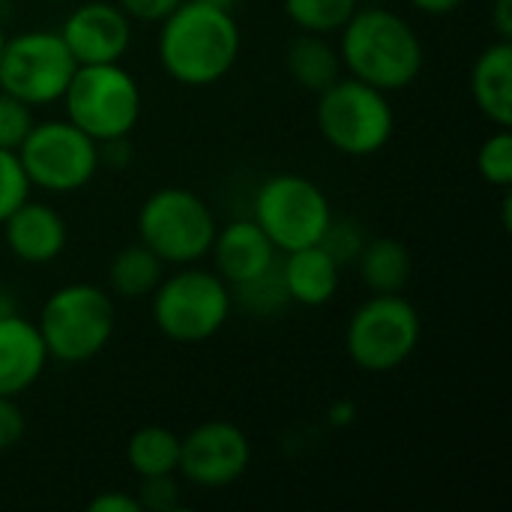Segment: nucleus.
<instances>
[{"instance_id":"obj_34","label":"nucleus","mask_w":512,"mask_h":512,"mask_svg":"<svg viewBox=\"0 0 512 512\" xmlns=\"http://www.w3.org/2000/svg\"><path fill=\"white\" fill-rule=\"evenodd\" d=\"M417 12L423 15H432V18H441V15H453L456 9H462L468 0H408Z\"/></svg>"},{"instance_id":"obj_30","label":"nucleus","mask_w":512,"mask_h":512,"mask_svg":"<svg viewBox=\"0 0 512 512\" xmlns=\"http://www.w3.org/2000/svg\"><path fill=\"white\" fill-rule=\"evenodd\" d=\"M129 21H141V24H162L183 0H114Z\"/></svg>"},{"instance_id":"obj_37","label":"nucleus","mask_w":512,"mask_h":512,"mask_svg":"<svg viewBox=\"0 0 512 512\" xmlns=\"http://www.w3.org/2000/svg\"><path fill=\"white\" fill-rule=\"evenodd\" d=\"M204 3H219V6H231L234 0H204Z\"/></svg>"},{"instance_id":"obj_6","label":"nucleus","mask_w":512,"mask_h":512,"mask_svg":"<svg viewBox=\"0 0 512 512\" xmlns=\"http://www.w3.org/2000/svg\"><path fill=\"white\" fill-rule=\"evenodd\" d=\"M66 120H72L93 141L129 138L141 120V87L123 63L78 66L60 96Z\"/></svg>"},{"instance_id":"obj_8","label":"nucleus","mask_w":512,"mask_h":512,"mask_svg":"<svg viewBox=\"0 0 512 512\" xmlns=\"http://www.w3.org/2000/svg\"><path fill=\"white\" fill-rule=\"evenodd\" d=\"M423 339V318L402 294H372L345 327V351L351 363L369 375H387L405 366Z\"/></svg>"},{"instance_id":"obj_5","label":"nucleus","mask_w":512,"mask_h":512,"mask_svg":"<svg viewBox=\"0 0 512 512\" xmlns=\"http://www.w3.org/2000/svg\"><path fill=\"white\" fill-rule=\"evenodd\" d=\"M315 123L321 138L342 156L366 159L381 153L396 132V111L390 93L342 75L327 90L318 93Z\"/></svg>"},{"instance_id":"obj_29","label":"nucleus","mask_w":512,"mask_h":512,"mask_svg":"<svg viewBox=\"0 0 512 512\" xmlns=\"http://www.w3.org/2000/svg\"><path fill=\"white\" fill-rule=\"evenodd\" d=\"M141 512H171L183 504V489H180V480L177 474H168V477H147L141 480V489L135 492Z\"/></svg>"},{"instance_id":"obj_2","label":"nucleus","mask_w":512,"mask_h":512,"mask_svg":"<svg viewBox=\"0 0 512 512\" xmlns=\"http://www.w3.org/2000/svg\"><path fill=\"white\" fill-rule=\"evenodd\" d=\"M336 48L345 75L384 93L411 87L426 66V48L414 24L387 6H357L339 30Z\"/></svg>"},{"instance_id":"obj_26","label":"nucleus","mask_w":512,"mask_h":512,"mask_svg":"<svg viewBox=\"0 0 512 512\" xmlns=\"http://www.w3.org/2000/svg\"><path fill=\"white\" fill-rule=\"evenodd\" d=\"M366 240L369 237H366V231H363V225L357 219H339V216H333L330 228L321 237V246L345 267V264H354L360 258Z\"/></svg>"},{"instance_id":"obj_21","label":"nucleus","mask_w":512,"mask_h":512,"mask_svg":"<svg viewBox=\"0 0 512 512\" xmlns=\"http://www.w3.org/2000/svg\"><path fill=\"white\" fill-rule=\"evenodd\" d=\"M165 276V264L144 246H123L108 264V291L120 300H144L156 291Z\"/></svg>"},{"instance_id":"obj_25","label":"nucleus","mask_w":512,"mask_h":512,"mask_svg":"<svg viewBox=\"0 0 512 512\" xmlns=\"http://www.w3.org/2000/svg\"><path fill=\"white\" fill-rule=\"evenodd\" d=\"M231 294H234V303H240L243 309H249V312H255V315L279 312V309L288 303V294H285L282 276H279V264H276L270 273H264V276L246 282V285L231 288Z\"/></svg>"},{"instance_id":"obj_38","label":"nucleus","mask_w":512,"mask_h":512,"mask_svg":"<svg viewBox=\"0 0 512 512\" xmlns=\"http://www.w3.org/2000/svg\"><path fill=\"white\" fill-rule=\"evenodd\" d=\"M51 3H69V0H51Z\"/></svg>"},{"instance_id":"obj_10","label":"nucleus","mask_w":512,"mask_h":512,"mask_svg":"<svg viewBox=\"0 0 512 512\" xmlns=\"http://www.w3.org/2000/svg\"><path fill=\"white\" fill-rule=\"evenodd\" d=\"M333 216L327 192L315 180L291 171L267 177L252 198V219L279 255L321 243Z\"/></svg>"},{"instance_id":"obj_1","label":"nucleus","mask_w":512,"mask_h":512,"mask_svg":"<svg viewBox=\"0 0 512 512\" xmlns=\"http://www.w3.org/2000/svg\"><path fill=\"white\" fill-rule=\"evenodd\" d=\"M243 33L231 6L183 0L156 36L162 72L183 87H213L237 63Z\"/></svg>"},{"instance_id":"obj_27","label":"nucleus","mask_w":512,"mask_h":512,"mask_svg":"<svg viewBox=\"0 0 512 512\" xmlns=\"http://www.w3.org/2000/svg\"><path fill=\"white\" fill-rule=\"evenodd\" d=\"M33 123V108L18 96L0 90V150H18Z\"/></svg>"},{"instance_id":"obj_23","label":"nucleus","mask_w":512,"mask_h":512,"mask_svg":"<svg viewBox=\"0 0 512 512\" xmlns=\"http://www.w3.org/2000/svg\"><path fill=\"white\" fill-rule=\"evenodd\" d=\"M360 0H282V9L288 21L300 33H321L333 36L339 33L348 18L357 12Z\"/></svg>"},{"instance_id":"obj_12","label":"nucleus","mask_w":512,"mask_h":512,"mask_svg":"<svg viewBox=\"0 0 512 512\" xmlns=\"http://www.w3.org/2000/svg\"><path fill=\"white\" fill-rule=\"evenodd\" d=\"M252 465L249 435L228 420H207L180 438L177 477L195 489L234 486Z\"/></svg>"},{"instance_id":"obj_3","label":"nucleus","mask_w":512,"mask_h":512,"mask_svg":"<svg viewBox=\"0 0 512 512\" xmlns=\"http://www.w3.org/2000/svg\"><path fill=\"white\" fill-rule=\"evenodd\" d=\"M48 360L78 366L99 357L117 327L111 291L93 282H69L48 294L36 318Z\"/></svg>"},{"instance_id":"obj_4","label":"nucleus","mask_w":512,"mask_h":512,"mask_svg":"<svg viewBox=\"0 0 512 512\" xmlns=\"http://www.w3.org/2000/svg\"><path fill=\"white\" fill-rule=\"evenodd\" d=\"M234 309L231 285L198 264L177 267V273L162 276L150 294V318L156 330L177 345H198L225 330Z\"/></svg>"},{"instance_id":"obj_22","label":"nucleus","mask_w":512,"mask_h":512,"mask_svg":"<svg viewBox=\"0 0 512 512\" xmlns=\"http://www.w3.org/2000/svg\"><path fill=\"white\" fill-rule=\"evenodd\" d=\"M126 462L138 480L168 477L180 468V435L165 426H144L126 444Z\"/></svg>"},{"instance_id":"obj_18","label":"nucleus","mask_w":512,"mask_h":512,"mask_svg":"<svg viewBox=\"0 0 512 512\" xmlns=\"http://www.w3.org/2000/svg\"><path fill=\"white\" fill-rule=\"evenodd\" d=\"M471 96L477 111L495 126H512V42H489L471 66Z\"/></svg>"},{"instance_id":"obj_11","label":"nucleus","mask_w":512,"mask_h":512,"mask_svg":"<svg viewBox=\"0 0 512 512\" xmlns=\"http://www.w3.org/2000/svg\"><path fill=\"white\" fill-rule=\"evenodd\" d=\"M75 69L78 63L57 30H24L3 45L0 90L18 96L30 108H45L60 102Z\"/></svg>"},{"instance_id":"obj_28","label":"nucleus","mask_w":512,"mask_h":512,"mask_svg":"<svg viewBox=\"0 0 512 512\" xmlns=\"http://www.w3.org/2000/svg\"><path fill=\"white\" fill-rule=\"evenodd\" d=\"M30 180L18 162L15 150H0V222L24 201L30 198Z\"/></svg>"},{"instance_id":"obj_33","label":"nucleus","mask_w":512,"mask_h":512,"mask_svg":"<svg viewBox=\"0 0 512 512\" xmlns=\"http://www.w3.org/2000/svg\"><path fill=\"white\" fill-rule=\"evenodd\" d=\"M492 27L498 33V39H510L512 42V0H495L492 3Z\"/></svg>"},{"instance_id":"obj_20","label":"nucleus","mask_w":512,"mask_h":512,"mask_svg":"<svg viewBox=\"0 0 512 512\" xmlns=\"http://www.w3.org/2000/svg\"><path fill=\"white\" fill-rule=\"evenodd\" d=\"M354 264H357L360 282L372 294H402V288L411 282V273H414L411 249L393 237H369Z\"/></svg>"},{"instance_id":"obj_7","label":"nucleus","mask_w":512,"mask_h":512,"mask_svg":"<svg viewBox=\"0 0 512 512\" xmlns=\"http://www.w3.org/2000/svg\"><path fill=\"white\" fill-rule=\"evenodd\" d=\"M216 228L219 222L210 204L183 186H162L150 192L138 210V243H144L165 267L204 261Z\"/></svg>"},{"instance_id":"obj_14","label":"nucleus","mask_w":512,"mask_h":512,"mask_svg":"<svg viewBox=\"0 0 512 512\" xmlns=\"http://www.w3.org/2000/svg\"><path fill=\"white\" fill-rule=\"evenodd\" d=\"M3 240L12 258L30 267L57 261L69 243V225L63 213L45 201L24 198L3 222Z\"/></svg>"},{"instance_id":"obj_16","label":"nucleus","mask_w":512,"mask_h":512,"mask_svg":"<svg viewBox=\"0 0 512 512\" xmlns=\"http://www.w3.org/2000/svg\"><path fill=\"white\" fill-rule=\"evenodd\" d=\"M45 366L48 351L36 321L18 309L0 315V396L18 399L42 378Z\"/></svg>"},{"instance_id":"obj_32","label":"nucleus","mask_w":512,"mask_h":512,"mask_svg":"<svg viewBox=\"0 0 512 512\" xmlns=\"http://www.w3.org/2000/svg\"><path fill=\"white\" fill-rule=\"evenodd\" d=\"M90 512H141V504L135 495L123 492V489H108V492H99L90 504Z\"/></svg>"},{"instance_id":"obj_13","label":"nucleus","mask_w":512,"mask_h":512,"mask_svg":"<svg viewBox=\"0 0 512 512\" xmlns=\"http://www.w3.org/2000/svg\"><path fill=\"white\" fill-rule=\"evenodd\" d=\"M60 39L78 66L123 63L132 45V21L114 0L78 3L60 24Z\"/></svg>"},{"instance_id":"obj_36","label":"nucleus","mask_w":512,"mask_h":512,"mask_svg":"<svg viewBox=\"0 0 512 512\" xmlns=\"http://www.w3.org/2000/svg\"><path fill=\"white\" fill-rule=\"evenodd\" d=\"M6 39H9V33L3 30V24H0V54H3V45H6Z\"/></svg>"},{"instance_id":"obj_31","label":"nucleus","mask_w":512,"mask_h":512,"mask_svg":"<svg viewBox=\"0 0 512 512\" xmlns=\"http://www.w3.org/2000/svg\"><path fill=\"white\" fill-rule=\"evenodd\" d=\"M24 438V411L18 408L15 399L0 396V453L18 447Z\"/></svg>"},{"instance_id":"obj_15","label":"nucleus","mask_w":512,"mask_h":512,"mask_svg":"<svg viewBox=\"0 0 512 512\" xmlns=\"http://www.w3.org/2000/svg\"><path fill=\"white\" fill-rule=\"evenodd\" d=\"M216 273L231 285H246L279 264V249L261 231L255 219H234L225 228H216L210 246Z\"/></svg>"},{"instance_id":"obj_17","label":"nucleus","mask_w":512,"mask_h":512,"mask_svg":"<svg viewBox=\"0 0 512 512\" xmlns=\"http://www.w3.org/2000/svg\"><path fill=\"white\" fill-rule=\"evenodd\" d=\"M279 276H282L288 303L321 309L333 303V297L339 294L342 264L321 243H315V246H303L294 252H282Z\"/></svg>"},{"instance_id":"obj_24","label":"nucleus","mask_w":512,"mask_h":512,"mask_svg":"<svg viewBox=\"0 0 512 512\" xmlns=\"http://www.w3.org/2000/svg\"><path fill=\"white\" fill-rule=\"evenodd\" d=\"M477 174L495 186L512 189V135L510 129H495L477 150Z\"/></svg>"},{"instance_id":"obj_19","label":"nucleus","mask_w":512,"mask_h":512,"mask_svg":"<svg viewBox=\"0 0 512 512\" xmlns=\"http://www.w3.org/2000/svg\"><path fill=\"white\" fill-rule=\"evenodd\" d=\"M285 69L309 93H321L345 75L339 48L321 33H297L285 48Z\"/></svg>"},{"instance_id":"obj_9","label":"nucleus","mask_w":512,"mask_h":512,"mask_svg":"<svg viewBox=\"0 0 512 512\" xmlns=\"http://www.w3.org/2000/svg\"><path fill=\"white\" fill-rule=\"evenodd\" d=\"M15 153L30 186L51 195H72L90 186L102 165V144L66 117L33 123Z\"/></svg>"},{"instance_id":"obj_35","label":"nucleus","mask_w":512,"mask_h":512,"mask_svg":"<svg viewBox=\"0 0 512 512\" xmlns=\"http://www.w3.org/2000/svg\"><path fill=\"white\" fill-rule=\"evenodd\" d=\"M6 312H15V300H12V294L0 291V315H6Z\"/></svg>"}]
</instances>
